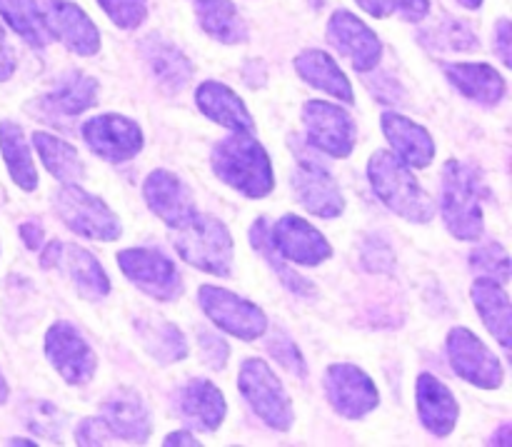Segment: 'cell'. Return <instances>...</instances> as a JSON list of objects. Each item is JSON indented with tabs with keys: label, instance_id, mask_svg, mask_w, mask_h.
Segmentation results:
<instances>
[{
	"label": "cell",
	"instance_id": "6da1fadb",
	"mask_svg": "<svg viewBox=\"0 0 512 447\" xmlns=\"http://www.w3.org/2000/svg\"><path fill=\"white\" fill-rule=\"evenodd\" d=\"M213 173L243 193L245 198L260 200L273 190L275 175L268 150L253 138V133H233L213 148Z\"/></svg>",
	"mask_w": 512,
	"mask_h": 447
},
{
	"label": "cell",
	"instance_id": "7a4b0ae2",
	"mask_svg": "<svg viewBox=\"0 0 512 447\" xmlns=\"http://www.w3.org/2000/svg\"><path fill=\"white\" fill-rule=\"evenodd\" d=\"M368 178L380 203L388 205L403 220L428 223L435 215V205L430 195L418 183L410 165H405L395 153L375 150L368 163Z\"/></svg>",
	"mask_w": 512,
	"mask_h": 447
},
{
	"label": "cell",
	"instance_id": "3957f363",
	"mask_svg": "<svg viewBox=\"0 0 512 447\" xmlns=\"http://www.w3.org/2000/svg\"><path fill=\"white\" fill-rule=\"evenodd\" d=\"M175 250L185 263L218 278L233 273V238L228 228L213 215H198L175 228Z\"/></svg>",
	"mask_w": 512,
	"mask_h": 447
},
{
	"label": "cell",
	"instance_id": "277c9868",
	"mask_svg": "<svg viewBox=\"0 0 512 447\" xmlns=\"http://www.w3.org/2000/svg\"><path fill=\"white\" fill-rule=\"evenodd\" d=\"M443 218L458 240H478L485 230L478 178L468 165L450 160L443 168Z\"/></svg>",
	"mask_w": 512,
	"mask_h": 447
},
{
	"label": "cell",
	"instance_id": "5b68a950",
	"mask_svg": "<svg viewBox=\"0 0 512 447\" xmlns=\"http://www.w3.org/2000/svg\"><path fill=\"white\" fill-rule=\"evenodd\" d=\"M238 388L250 408L265 425L273 430H290L293 425V405L285 395L283 383L275 378L270 365L260 358H250L240 365Z\"/></svg>",
	"mask_w": 512,
	"mask_h": 447
},
{
	"label": "cell",
	"instance_id": "8992f818",
	"mask_svg": "<svg viewBox=\"0 0 512 447\" xmlns=\"http://www.w3.org/2000/svg\"><path fill=\"white\" fill-rule=\"evenodd\" d=\"M55 210L60 220L83 238L108 243V240H118L123 233L118 215L103 200L78 188V183H65L55 193Z\"/></svg>",
	"mask_w": 512,
	"mask_h": 447
},
{
	"label": "cell",
	"instance_id": "52a82bcc",
	"mask_svg": "<svg viewBox=\"0 0 512 447\" xmlns=\"http://www.w3.org/2000/svg\"><path fill=\"white\" fill-rule=\"evenodd\" d=\"M198 300L205 315L233 338L258 340L268 333V318L263 310L230 290L218 288V285H203L198 290Z\"/></svg>",
	"mask_w": 512,
	"mask_h": 447
},
{
	"label": "cell",
	"instance_id": "ba28073f",
	"mask_svg": "<svg viewBox=\"0 0 512 447\" xmlns=\"http://www.w3.org/2000/svg\"><path fill=\"white\" fill-rule=\"evenodd\" d=\"M118 265L130 283L138 285L150 298L168 303L183 293V275L173 260L155 248H130L118 253Z\"/></svg>",
	"mask_w": 512,
	"mask_h": 447
},
{
	"label": "cell",
	"instance_id": "9c48e42d",
	"mask_svg": "<svg viewBox=\"0 0 512 447\" xmlns=\"http://www.w3.org/2000/svg\"><path fill=\"white\" fill-rule=\"evenodd\" d=\"M40 265L45 270H55V273L65 275L85 300H100L110 293V280L105 275L103 265L95 260L93 253L83 250L80 245L53 240V243L45 245L43 255H40Z\"/></svg>",
	"mask_w": 512,
	"mask_h": 447
},
{
	"label": "cell",
	"instance_id": "30bf717a",
	"mask_svg": "<svg viewBox=\"0 0 512 447\" xmlns=\"http://www.w3.org/2000/svg\"><path fill=\"white\" fill-rule=\"evenodd\" d=\"M450 365L458 378L483 390H498L505 380V370L493 350L468 328H453L448 335Z\"/></svg>",
	"mask_w": 512,
	"mask_h": 447
},
{
	"label": "cell",
	"instance_id": "8fae6325",
	"mask_svg": "<svg viewBox=\"0 0 512 447\" xmlns=\"http://www.w3.org/2000/svg\"><path fill=\"white\" fill-rule=\"evenodd\" d=\"M303 123L310 145L330 158H348L355 148V123L340 105L328 100H308Z\"/></svg>",
	"mask_w": 512,
	"mask_h": 447
},
{
	"label": "cell",
	"instance_id": "7c38bea8",
	"mask_svg": "<svg viewBox=\"0 0 512 447\" xmlns=\"http://www.w3.org/2000/svg\"><path fill=\"white\" fill-rule=\"evenodd\" d=\"M45 355L70 385H85L95 375L98 358L73 323L58 320L45 335Z\"/></svg>",
	"mask_w": 512,
	"mask_h": 447
},
{
	"label": "cell",
	"instance_id": "4fadbf2b",
	"mask_svg": "<svg viewBox=\"0 0 512 447\" xmlns=\"http://www.w3.org/2000/svg\"><path fill=\"white\" fill-rule=\"evenodd\" d=\"M325 393L330 405L338 410L343 418L360 420L373 413L380 403L378 388L373 378L358 368V365L338 363L325 370Z\"/></svg>",
	"mask_w": 512,
	"mask_h": 447
},
{
	"label": "cell",
	"instance_id": "5bb4252c",
	"mask_svg": "<svg viewBox=\"0 0 512 447\" xmlns=\"http://www.w3.org/2000/svg\"><path fill=\"white\" fill-rule=\"evenodd\" d=\"M83 138L98 158L125 163L143 150V130L125 115H95L83 123Z\"/></svg>",
	"mask_w": 512,
	"mask_h": 447
},
{
	"label": "cell",
	"instance_id": "9a60e30c",
	"mask_svg": "<svg viewBox=\"0 0 512 447\" xmlns=\"http://www.w3.org/2000/svg\"><path fill=\"white\" fill-rule=\"evenodd\" d=\"M268 240L280 258L308 268L333 258V245L323 238L320 230L298 215H283L278 223L268 225Z\"/></svg>",
	"mask_w": 512,
	"mask_h": 447
},
{
	"label": "cell",
	"instance_id": "2e32d148",
	"mask_svg": "<svg viewBox=\"0 0 512 447\" xmlns=\"http://www.w3.org/2000/svg\"><path fill=\"white\" fill-rule=\"evenodd\" d=\"M293 193L298 198V203L303 205L308 213L318 215V218L333 220L338 215H343L345 210V198L343 190H340L338 180L325 170V165H320L318 160L310 158H298V165L293 170Z\"/></svg>",
	"mask_w": 512,
	"mask_h": 447
},
{
	"label": "cell",
	"instance_id": "e0dca14e",
	"mask_svg": "<svg viewBox=\"0 0 512 447\" xmlns=\"http://www.w3.org/2000/svg\"><path fill=\"white\" fill-rule=\"evenodd\" d=\"M328 40L358 73H368L380 63L383 43L378 35L348 10H335L328 20Z\"/></svg>",
	"mask_w": 512,
	"mask_h": 447
},
{
	"label": "cell",
	"instance_id": "ac0fdd59",
	"mask_svg": "<svg viewBox=\"0 0 512 447\" xmlns=\"http://www.w3.org/2000/svg\"><path fill=\"white\" fill-rule=\"evenodd\" d=\"M143 195L148 208L173 230L188 223L198 213L195 210L193 190L178 175L170 173V170H153L145 178Z\"/></svg>",
	"mask_w": 512,
	"mask_h": 447
},
{
	"label": "cell",
	"instance_id": "d6986e66",
	"mask_svg": "<svg viewBox=\"0 0 512 447\" xmlns=\"http://www.w3.org/2000/svg\"><path fill=\"white\" fill-rule=\"evenodd\" d=\"M43 13L55 40L78 55H95L100 50V33L80 5L70 0H43Z\"/></svg>",
	"mask_w": 512,
	"mask_h": 447
},
{
	"label": "cell",
	"instance_id": "ffe728a7",
	"mask_svg": "<svg viewBox=\"0 0 512 447\" xmlns=\"http://www.w3.org/2000/svg\"><path fill=\"white\" fill-rule=\"evenodd\" d=\"M100 418L123 443H145L153 430L148 405L130 388H120L100 408Z\"/></svg>",
	"mask_w": 512,
	"mask_h": 447
},
{
	"label": "cell",
	"instance_id": "44dd1931",
	"mask_svg": "<svg viewBox=\"0 0 512 447\" xmlns=\"http://www.w3.org/2000/svg\"><path fill=\"white\" fill-rule=\"evenodd\" d=\"M415 395H418V415L425 430L433 433L435 438H448L458 425L460 415L453 390L435 375L423 373L415 385Z\"/></svg>",
	"mask_w": 512,
	"mask_h": 447
},
{
	"label": "cell",
	"instance_id": "7402d4cb",
	"mask_svg": "<svg viewBox=\"0 0 512 447\" xmlns=\"http://www.w3.org/2000/svg\"><path fill=\"white\" fill-rule=\"evenodd\" d=\"M178 410L180 418L190 428L200 430V433H213V430H218L223 425L228 405H225L223 393L210 380L193 378L180 388Z\"/></svg>",
	"mask_w": 512,
	"mask_h": 447
},
{
	"label": "cell",
	"instance_id": "603a6c76",
	"mask_svg": "<svg viewBox=\"0 0 512 447\" xmlns=\"http://www.w3.org/2000/svg\"><path fill=\"white\" fill-rule=\"evenodd\" d=\"M195 103L213 123L225 125L233 133H253V115L245 108L243 98L233 93V88L228 85L218 83V80H205L195 90Z\"/></svg>",
	"mask_w": 512,
	"mask_h": 447
},
{
	"label": "cell",
	"instance_id": "cb8c5ba5",
	"mask_svg": "<svg viewBox=\"0 0 512 447\" xmlns=\"http://www.w3.org/2000/svg\"><path fill=\"white\" fill-rule=\"evenodd\" d=\"M383 133L393 145L395 155L410 168H428L435 158L433 135L423 125L413 123L410 118L398 113L383 115Z\"/></svg>",
	"mask_w": 512,
	"mask_h": 447
},
{
	"label": "cell",
	"instance_id": "d4e9b609",
	"mask_svg": "<svg viewBox=\"0 0 512 447\" xmlns=\"http://www.w3.org/2000/svg\"><path fill=\"white\" fill-rule=\"evenodd\" d=\"M140 53H143V60L148 63L150 75L168 93H180L190 83V78H193L190 60L175 45L160 38V35H148L143 45H140Z\"/></svg>",
	"mask_w": 512,
	"mask_h": 447
},
{
	"label": "cell",
	"instance_id": "484cf974",
	"mask_svg": "<svg viewBox=\"0 0 512 447\" xmlns=\"http://www.w3.org/2000/svg\"><path fill=\"white\" fill-rule=\"evenodd\" d=\"M450 83L480 105H498L505 98V78L488 63H448L443 65Z\"/></svg>",
	"mask_w": 512,
	"mask_h": 447
},
{
	"label": "cell",
	"instance_id": "4316f807",
	"mask_svg": "<svg viewBox=\"0 0 512 447\" xmlns=\"http://www.w3.org/2000/svg\"><path fill=\"white\" fill-rule=\"evenodd\" d=\"M473 303L478 308V315L483 318L485 328L493 333V338L503 345V350H510V323H512V308L510 298L505 293V285H500L493 278H478L470 288Z\"/></svg>",
	"mask_w": 512,
	"mask_h": 447
},
{
	"label": "cell",
	"instance_id": "83f0119b",
	"mask_svg": "<svg viewBox=\"0 0 512 447\" xmlns=\"http://www.w3.org/2000/svg\"><path fill=\"white\" fill-rule=\"evenodd\" d=\"M295 70L300 73V78L305 83H310L313 88L323 90V93L333 95V98L343 100V103H353L355 93L350 80L345 78V73L340 70V65L330 58L323 50H303V53L295 58Z\"/></svg>",
	"mask_w": 512,
	"mask_h": 447
},
{
	"label": "cell",
	"instance_id": "f1b7e54d",
	"mask_svg": "<svg viewBox=\"0 0 512 447\" xmlns=\"http://www.w3.org/2000/svg\"><path fill=\"white\" fill-rule=\"evenodd\" d=\"M193 8L198 15V23L203 25L210 38L225 45L245 43L248 28H245L238 8L230 0H193Z\"/></svg>",
	"mask_w": 512,
	"mask_h": 447
},
{
	"label": "cell",
	"instance_id": "f546056e",
	"mask_svg": "<svg viewBox=\"0 0 512 447\" xmlns=\"http://www.w3.org/2000/svg\"><path fill=\"white\" fill-rule=\"evenodd\" d=\"M0 150H3L5 165H8V173L15 185L28 193L38 188V170H35L30 143L18 123H10V120L0 123Z\"/></svg>",
	"mask_w": 512,
	"mask_h": 447
},
{
	"label": "cell",
	"instance_id": "4dcf8cb0",
	"mask_svg": "<svg viewBox=\"0 0 512 447\" xmlns=\"http://www.w3.org/2000/svg\"><path fill=\"white\" fill-rule=\"evenodd\" d=\"M0 15L33 48H45L55 40L38 0H0Z\"/></svg>",
	"mask_w": 512,
	"mask_h": 447
},
{
	"label": "cell",
	"instance_id": "1f68e13d",
	"mask_svg": "<svg viewBox=\"0 0 512 447\" xmlns=\"http://www.w3.org/2000/svg\"><path fill=\"white\" fill-rule=\"evenodd\" d=\"M138 338L143 343V348L148 350V355H153L158 363H178V360L188 358V343H185V335L175 328L173 323H168L160 315L153 318H145L138 323Z\"/></svg>",
	"mask_w": 512,
	"mask_h": 447
},
{
	"label": "cell",
	"instance_id": "d6a6232c",
	"mask_svg": "<svg viewBox=\"0 0 512 447\" xmlns=\"http://www.w3.org/2000/svg\"><path fill=\"white\" fill-rule=\"evenodd\" d=\"M33 145L38 150L40 160H43L45 170L60 183H80L85 175L83 160H80L78 150L63 138H55L50 133H33Z\"/></svg>",
	"mask_w": 512,
	"mask_h": 447
},
{
	"label": "cell",
	"instance_id": "836d02e7",
	"mask_svg": "<svg viewBox=\"0 0 512 447\" xmlns=\"http://www.w3.org/2000/svg\"><path fill=\"white\" fill-rule=\"evenodd\" d=\"M50 108L63 115H80L98 103V83L80 70H70L58 80L48 98Z\"/></svg>",
	"mask_w": 512,
	"mask_h": 447
},
{
	"label": "cell",
	"instance_id": "e575fe53",
	"mask_svg": "<svg viewBox=\"0 0 512 447\" xmlns=\"http://www.w3.org/2000/svg\"><path fill=\"white\" fill-rule=\"evenodd\" d=\"M250 243H253L255 248L263 253V258H268V263L273 265L275 273L280 275V280H283L285 288L293 290V293H298V295H313L315 293V288L303 278V275H298L295 270H288L278 260V253H275L273 245H270V240H268V220L260 218L258 223L253 225V230H250Z\"/></svg>",
	"mask_w": 512,
	"mask_h": 447
},
{
	"label": "cell",
	"instance_id": "d590c367",
	"mask_svg": "<svg viewBox=\"0 0 512 447\" xmlns=\"http://www.w3.org/2000/svg\"><path fill=\"white\" fill-rule=\"evenodd\" d=\"M470 268L483 273V278H493L505 285L510 280V255L500 243H488L470 253Z\"/></svg>",
	"mask_w": 512,
	"mask_h": 447
},
{
	"label": "cell",
	"instance_id": "8d00e7d4",
	"mask_svg": "<svg viewBox=\"0 0 512 447\" xmlns=\"http://www.w3.org/2000/svg\"><path fill=\"white\" fill-rule=\"evenodd\" d=\"M358 5L373 18H388L398 13L405 20H423L430 13V0H358Z\"/></svg>",
	"mask_w": 512,
	"mask_h": 447
},
{
	"label": "cell",
	"instance_id": "74e56055",
	"mask_svg": "<svg viewBox=\"0 0 512 447\" xmlns=\"http://www.w3.org/2000/svg\"><path fill=\"white\" fill-rule=\"evenodd\" d=\"M423 35H430V45H433V48L478 50L480 45L475 33H470V30L465 28L463 23H458V20H443V23L435 25V28H430L428 33Z\"/></svg>",
	"mask_w": 512,
	"mask_h": 447
},
{
	"label": "cell",
	"instance_id": "f35d334b",
	"mask_svg": "<svg viewBox=\"0 0 512 447\" xmlns=\"http://www.w3.org/2000/svg\"><path fill=\"white\" fill-rule=\"evenodd\" d=\"M98 3L108 13V18L123 30L138 28L148 18V0H98Z\"/></svg>",
	"mask_w": 512,
	"mask_h": 447
},
{
	"label": "cell",
	"instance_id": "ab89813d",
	"mask_svg": "<svg viewBox=\"0 0 512 447\" xmlns=\"http://www.w3.org/2000/svg\"><path fill=\"white\" fill-rule=\"evenodd\" d=\"M268 350L273 353V358L278 360V363L283 365L285 370H288V373L298 375V378H305V375H308V368H305V358L300 355V350L295 348V343L285 333L275 335V338L270 340Z\"/></svg>",
	"mask_w": 512,
	"mask_h": 447
},
{
	"label": "cell",
	"instance_id": "60d3db41",
	"mask_svg": "<svg viewBox=\"0 0 512 447\" xmlns=\"http://www.w3.org/2000/svg\"><path fill=\"white\" fill-rule=\"evenodd\" d=\"M198 345H200V355H203L205 363L210 365L213 370H223L225 363H228L230 348L223 338L218 335L208 333V330H198Z\"/></svg>",
	"mask_w": 512,
	"mask_h": 447
},
{
	"label": "cell",
	"instance_id": "b9f144b4",
	"mask_svg": "<svg viewBox=\"0 0 512 447\" xmlns=\"http://www.w3.org/2000/svg\"><path fill=\"white\" fill-rule=\"evenodd\" d=\"M75 440H78V445H110L115 435L110 433L103 418H85L75 430Z\"/></svg>",
	"mask_w": 512,
	"mask_h": 447
},
{
	"label": "cell",
	"instance_id": "7bdbcfd3",
	"mask_svg": "<svg viewBox=\"0 0 512 447\" xmlns=\"http://www.w3.org/2000/svg\"><path fill=\"white\" fill-rule=\"evenodd\" d=\"M363 263L368 265L375 273H383V270L393 268V253L385 243H378V240H370L363 248Z\"/></svg>",
	"mask_w": 512,
	"mask_h": 447
},
{
	"label": "cell",
	"instance_id": "ee69618b",
	"mask_svg": "<svg viewBox=\"0 0 512 447\" xmlns=\"http://www.w3.org/2000/svg\"><path fill=\"white\" fill-rule=\"evenodd\" d=\"M510 40H512L510 20L508 18L498 20V28H495V50H498L500 60H503L505 65H510Z\"/></svg>",
	"mask_w": 512,
	"mask_h": 447
},
{
	"label": "cell",
	"instance_id": "f6af8a7d",
	"mask_svg": "<svg viewBox=\"0 0 512 447\" xmlns=\"http://www.w3.org/2000/svg\"><path fill=\"white\" fill-rule=\"evenodd\" d=\"M15 70V50L10 48L5 30L0 25V80H8Z\"/></svg>",
	"mask_w": 512,
	"mask_h": 447
},
{
	"label": "cell",
	"instance_id": "bcb514c9",
	"mask_svg": "<svg viewBox=\"0 0 512 447\" xmlns=\"http://www.w3.org/2000/svg\"><path fill=\"white\" fill-rule=\"evenodd\" d=\"M20 235H23V243L30 250H38L40 243H43V228H40V223H25L20 228Z\"/></svg>",
	"mask_w": 512,
	"mask_h": 447
},
{
	"label": "cell",
	"instance_id": "7dc6e473",
	"mask_svg": "<svg viewBox=\"0 0 512 447\" xmlns=\"http://www.w3.org/2000/svg\"><path fill=\"white\" fill-rule=\"evenodd\" d=\"M163 445H190V447H198L200 440H195L190 433H170L168 438L163 440Z\"/></svg>",
	"mask_w": 512,
	"mask_h": 447
},
{
	"label": "cell",
	"instance_id": "c3c4849f",
	"mask_svg": "<svg viewBox=\"0 0 512 447\" xmlns=\"http://www.w3.org/2000/svg\"><path fill=\"white\" fill-rule=\"evenodd\" d=\"M510 433H512L510 425H503V430H500V433L495 435V438L490 440V443H493V445H510Z\"/></svg>",
	"mask_w": 512,
	"mask_h": 447
},
{
	"label": "cell",
	"instance_id": "681fc988",
	"mask_svg": "<svg viewBox=\"0 0 512 447\" xmlns=\"http://www.w3.org/2000/svg\"><path fill=\"white\" fill-rule=\"evenodd\" d=\"M5 400H8V385H5L3 375H0V405H3Z\"/></svg>",
	"mask_w": 512,
	"mask_h": 447
},
{
	"label": "cell",
	"instance_id": "f907efd6",
	"mask_svg": "<svg viewBox=\"0 0 512 447\" xmlns=\"http://www.w3.org/2000/svg\"><path fill=\"white\" fill-rule=\"evenodd\" d=\"M460 5H465V8H480L483 5V0H458Z\"/></svg>",
	"mask_w": 512,
	"mask_h": 447
},
{
	"label": "cell",
	"instance_id": "816d5d0a",
	"mask_svg": "<svg viewBox=\"0 0 512 447\" xmlns=\"http://www.w3.org/2000/svg\"><path fill=\"white\" fill-rule=\"evenodd\" d=\"M8 445H33V440H10V443Z\"/></svg>",
	"mask_w": 512,
	"mask_h": 447
}]
</instances>
